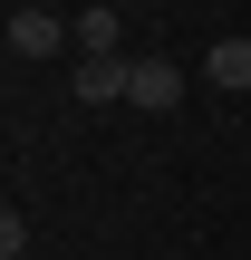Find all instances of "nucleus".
<instances>
[{"instance_id":"obj_3","label":"nucleus","mask_w":251,"mask_h":260,"mask_svg":"<svg viewBox=\"0 0 251 260\" xmlns=\"http://www.w3.org/2000/svg\"><path fill=\"white\" fill-rule=\"evenodd\" d=\"M174 96H184V68H174V58H135V96H126V106H145V116H164Z\"/></svg>"},{"instance_id":"obj_2","label":"nucleus","mask_w":251,"mask_h":260,"mask_svg":"<svg viewBox=\"0 0 251 260\" xmlns=\"http://www.w3.org/2000/svg\"><path fill=\"white\" fill-rule=\"evenodd\" d=\"M135 96V58H77V106H126Z\"/></svg>"},{"instance_id":"obj_6","label":"nucleus","mask_w":251,"mask_h":260,"mask_svg":"<svg viewBox=\"0 0 251 260\" xmlns=\"http://www.w3.org/2000/svg\"><path fill=\"white\" fill-rule=\"evenodd\" d=\"M0 260H29V222H19V203L0 212Z\"/></svg>"},{"instance_id":"obj_1","label":"nucleus","mask_w":251,"mask_h":260,"mask_svg":"<svg viewBox=\"0 0 251 260\" xmlns=\"http://www.w3.org/2000/svg\"><path fill=\"white\" fill-rule=\"evenodd\" d=\"M0 29H10V58H58V48L77 39V19H58V10H39V0H19Z\"/></svg>"},{"instance_id":"obj_5","label":"nucleus","mask_w":251,"mask_h":260,"mask_svg":"<svg viewBox=\"0 0 251 260\" xmlns=\"http://www.w3.org/2000/svg\"><path fill=\"white\" fill-rule=\"evenodd\" d=\"M203 77H213V87H232V96H251V39H213Z\"/></svg>"},{"instance_id":"obj_4","label":"nucleus","mask_w":251,"mask_h":260,"mask_svg":"<svg viewBox=\"0 0 251 260\" xmlns=\"http://www.w3.org/2000/svg\"><path fill=\"white\" fill-rule=\"evenodd\" d=\"M77 48H87V58H126V10H106V0L77 10Z\"/></svg>"}]
</instances>
